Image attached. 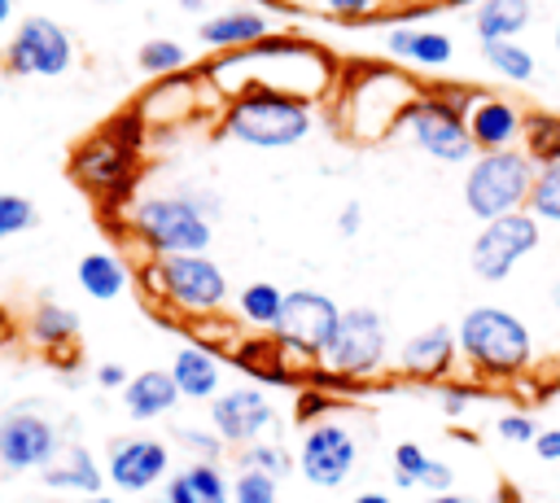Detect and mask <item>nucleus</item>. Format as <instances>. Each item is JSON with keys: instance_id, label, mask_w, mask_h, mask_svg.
Segmentation results:
<instances>
[{"instance_id": "obj_23", "label": "nucleus", "mask_w": 560, "mask_h": 503, "mask_svg": "<svg viewBox=\"0 0 560 503\" xmlns=\"http://www.w3.org/2000/svg\"><path fill=\"white\" fill-rule=\"evenodd\" d=\"M529 26V0H481L472 9V31L481 44L516 39Z\"/></svg>"}, {"instance_id": "obj_30", "label": "nucleus", "mask_w": 560, "mask_h": 503, "mask_svg": "<svg viewBox=\"0 0 560 503\" xmlns=\"http://www.w3.org/2000/svg\"><path fill=\"white\" fill-rule=\"evenodd\" d=\"M136 61H140V70H144V74L171 79V74H184L188 52H184V44H175V39H144Z\"/></svg>"}, {"instance_id": "obj_55", "label": "nucleus", "mask_w": 560, "mask_h": 503, "mask_svg": "<svg viewBox=\"0 0 560 503\" xmlns=\"http://www.w3.org/2000/svg\"><path fill=\"white\" fill-rule=\"evenodd\" d=\"M0 66H4V48H0Z\"/></svg>"}, {"instance_id": "obj_17", "label": "nucleus", "mask_w": 560, "mask_h": 503, "mask_svg": "<svg viewBox=\"0 0 560 503\" xmlns=\"http://www.w3.org/2000/svg\"><path fill=\"white\" fill-rule=\"evenodd\" d=\"M455 354H459L455 328H446V324H429V328H420L416 337L402 341V350H398V367L411 372V376H442V372H451Z\"/></svg>"}, {"instance_id": "obj_43", "label": "nucleus", "mask_w": 560, "mask_h": 503, "mask_svg": "<svg viewBox=\"0 0 560 503\" xmlns=\"http://www.w3.org/2000/svg\"><path fill=\"white\" fill-rule=\"evenodd\" d=\"M359 223H363V206H359V201H346L341 214H337V232H341V236H354Z\"/></svg>"}, {"instance_id": "obj_10", "label": "nucleus", "mask_w": 560, "mask_h": 503, "mask_svg": "<svg viewBox=\"0 0 560 503\" xmlns=\"http://www.w3.org/2000/svg\"><path fill=\"white\" fill-rule=\"evenodd\" d=\"M4 57H9V66H13L18 74L57 79V74L70 70L74 44H70V35H66L61 22L35 13V17H22V22L13 26V39H9V48H4Z\"/></svg>"}, {"instance_id": "obj_32", "label": "nucleus", "mask_w": 560, "mask_h": 503, "mask_svg": "<svg viewBox=\"0 0 560 503\" xmlns=\"http://www.w3.org/2000/svg\"><path fill=\"white\" fill-rule=\"evenodd\" d=\"M429 459H433V455H424V446H420V442H398V446H394V486H398V490L420 486V477H424Z\"/></svg>"}, {"instance_id": "obj_48", "label": "nucleus", "mask_w": 560, "mask_h": 503, "mask_svg": "<svg viewBox=\"0 0 560 503\" xmlns=\"http://www.w3.org/2000/svg\"><path fill=\"white\" fill-rule=\"evenodd\" d=\"M175 4H179L184 13H201V9H206V0H175Z\"/></svg>"}, {"instance_id": "obj_25", "label": "nucleus", "mask_w": 560, "mask_h": 503, "mask_svg": "<svg viewBox=\"0 0 560 503\" xmlns=\"http://www.w3.org/2000/svg\"><path fill=\"white\" fill-rule=\"evenodd\" d=\"M236 311L254 328H276L280 324V311H284V289H276L271 280H254V284L241 289Z\"/></svg>"}, {"instance_id": "obj_41", "label": "nucleus", "mask_w": 560, "mask_h": 503, "mask_svg": "<svg viewBox=\"0 0 560 503\" xmlns=\"http://www.w3.org/2000/svg\"><path fill=\"white\" fill-rule=\"evenodd\" d=\"M162 503H201L197 494H192V486H188V477L184 472H175L166 486H162Z\"/></svg>"}, {"instance_id": "obj_49", "label": "nucleus", "mask_w": 560, "mask_h": 503, "mask_svg": "<svg viewBox=\"0 0 560 503\" xmlns=\"http://www.w3.org/2000/svg\"><path fill=\"white\" fill-rule=\"evenodd\" d=\"M74 503H118V499H109V494H83V499H74Z\"/></svg>"}, {"instance_id": "obj_24", "label": "nucleus", "mask_w": 560, "mask_h": 503, "mask_svg": "<svg viewBox=\"0 0 560 503\" xmlns=\"http://www.w3.org/2000/svg\"><path fill=\"white\" fill-rule=\"evenodd\" d=\"M79 289L96 302H114L127 289V267L109 249H92L79 258Z\"/></svg>"}, {"instance_id": "obj_46", "label": "nucleus", "mask_w": 560, "mask_h": 503, "mask_svg": "<svg viewBox=\"0 0 560 503\" xmlns=\"http://www.w3.org/2000/svg\"><path fill=\"white\" fill-rule=\"evenodd\" d=\"M354 503H394V499H389V494H381V490H368V494H359Z\"/></svg>"}, {"instance_id": "obj_44", "label": "nucleus", "mask_w": 560, "mask_h": 503, "mask_svg": "<svg viewBox=\"0 0 560 503\" xmlns=\"http://www.w3.org/2000/svg\"><path fill=\"white\" fill-rule=\"evenodd\" d=\"M127 381H131V376H127L118 363H101V367H96V385H101V389H122Z\"/></svg>"}, {"instance_id": "obj_12", "label": "nucleus", "mask_w": 560, "mask_h": 503, "mask_svg": "<svg viewBox=\"0 0 560 503\" xmlns=\"http://www.w3.org/2000/svg\"><path fill=\"white\" fill-rule=\"evenodd\" d=\"M61 455V433L52 420L35 411H9L0 416V464L9 472H44Z\"/></svg>"}, {"instance_id": "obj_22", "label": "nucleus", "mask_w": 560, "mask_h": 503, "mask_svg": "<svg viewBox=\"0 0 560 503\" xmlns=\"http://www.w3.org/2000/svg\"><path fill=\"white\" fill-rule=\"evenodd\" d=\"M44 486L48 490H79V499H83V494H101L105 472L96 468V459L83 446H66L61 459H52L44 468Z\"/></svg>"}, {"instance_id": "obj_19", "label": "nucleus", "mask_w": 560, "mask_h": 503, "mask_svg": "<svg viewBox=\"0 0 560 503\" xmlns=\"http://www.w3.org/2000/svg\"><path fill=\"white\" fill-rule=\"evenodd\" d=\"M179 402V385L171 376V367H144L136 372L127 385H122V407L131 420H158V416H171Z\"/></svg>"}, {"instance_id": "obj_16", "label": "nucleus", "mask_w": 560, "mask_h": 503, "mask_svg": "<svg viewBox=\"0 0 560 503\" xmlns=\"http://www.w3.org/2000/svg\"><path fill=\"white\" fill-rule=\"evenodd\" d=\"M468 136L481 153H499V149H516L521 131H525V114L503 101V96H481L472 109H468Z\"/></svg>"}, {"instance_id": "obj_7", "label": "nucleus", "mask_w": 560, "mask_h": 503, "mask_svg": "<svg viewBox=\"0 0 560 503\" xmlns=\"http://www.w3.org/2000/svg\"><path fill=\"white\" fill-rule=\"evenodd\" d=\"M385 350H389V337H385V319L381 311L372 306H350L341 311L337 319V332L332 341L324 346L319 363L337 376H368L385 363Z\"/></svg>"}, {"instance_id": "obj_2", "label": "nucleus", "mask_w": 560, "mask_h": 503, "mask_svg": "<svg viewBox=\"0 0 560 503\" xmlns=\"http://www.w3.org/2000/svg\"><path fill=\"white\" fill-rule=\"evenodd\" d=\"M311 105L276 87H249L223 109V131L249 149H289L311 131Z\"/></svg>"}, {"instance_id": "obj_18", "label": "nucleus", "mask_w": 560, "mask_h": 503, "mask_svg": "<svg viewBox=\"0 0 560 503\" xmlns=\"http://www.w3.org/2000/svg\"><path fill=\"white\" fill-rule=\"evenodd\" d=\"M171 376L179 385V398H192V402H214L219 398V381H223V363L219 354H210V346H179L175 359H171Z\"/></svg>"}, {"instance_id": "obj_54", "label": "nucleus", "mask_w": 560, "mask_h": 503, "mask_svg": "<svg viewBox=\"0 0 560 503\" xmlns=\"http://www.w3.org/2000/svg\"><path fill=\"white\" fill-rule=\"evenodd\" d=\"M96 4H114V0H96Z\"/></svg>"}, {"instance_id": "obj_47", "label": "nucleus", "mask_w": 560, "mask_h": 503, "mask_svg": "<svg viewBox=\"0 0 560 503\" xmlns=\"http://www.w3.org/2000/svg\"><path fill=\"white\" fill-rule=\"evenodd\" d=\"M424 503H468V499L464 494H429Z\"/></svg>"}, {"instance_id": "obj_5", "label": "nucleus", "mask_w": 560, "mask_h": 503, "mask_svg": "<svg viewBox=\"0 0 560 503\" xmlns=\"http://www.w3.org/2000/svg\"><path fill=\"white\" fill-rule=\"evenodd\" d=\"M149 280L162 289L166 302H175L188 315H210L228 302V276L206 254H171L149 267Z\"/></svg>"}, {"instance_id": "obj_14", "label": "nucleus", "mask_w": 560, "mask_h": 503, "mask_svg": "<svg viewBox=\"0 0 560 503\" xmlns=\"http://www.w3.org/2000/svg\"><path fill=\"white\" fill-rule=\"evenodd\" d=\"M271 420H276L271 402L262 398V389H249V385L228 389L210 402V429L219 433L223 446H254L271 429Z\"/></svg>"}, {"instance_id": "obj_28", "label": "nucleus", "mask_w": 560, "mask_h": 503, "mask_svg": "<svg viewBox=\"0 0 560 503\" xmlns=\"http://www.w3.org/2000/svg\"><path fill=\"white\" fill-rule=\"evenodd\" d=\"M481 57H486V66L499 74V79H508V83H529L534 79V52L529 48H521L516 39H503V44H481Z\"/></svg>"}, {"instance_id": "obj_8", "label": "nucleus", "mask_w": 560, "mask_h": 503, "mask_svg": "<svg viewBox=\"0 0 560 503\" xmlns=\"http://www.w3.org/2000/svg\"><path fill=\"white\" fill-rule=\"evenodd\" d=\"M398 118L407 122V131H411V140H416V149H424L429 157H438V162H468L472 157V136H468V122H464V114H455L446 101H438L433 92H424V96H411V101H402V109H398Z\"/></svg>"}, {"instance_id": "obj_56", "label": "nucleus", "mask_w": 560, "mask_h": 503, "mask_svg": "<svg viewBox=\"0 0 560 503\" xmlns=\"http://www.w3.org/2000/svg\"><path fill=\"white\" fill-rule=\"evenodd\" d=\"M0 472H4V464H0Z\"/></svg>"}, {"instance_id": "obj_26", "label": "nucleus", "mask_w": 560, "mask_h": 503, "mask_svg": "<svg viewBox=\"0 0 560 503\" xmlns=\"http://www.w3.org/2000/svg\"><path fill=\"white\" fill-rule=\"evenodd\" d=\"M521 140H525V157L538 166H547V162H560V114H547V109H534V114H525V131H521Z\"/></svg>"}, {"instance_id": "obj_21", "label": "nucleus", "mask_w": 560, "mask_h": 503, "mask_svg": "<svg viewBox=\"0 0 560 503\" xmlns=\"http://www.w3.org/2000/svg\"><path fill=\"white\" fill-rule=\"evenodd\" d=\"M385 48H389V57L416 61L424 70H442L455 57V44L446 31H420V26H394L385 35Z\"/></svg>"}, {"instance_id": "obj_36", "label": "nucleus", "mask_w": 560, "mask_h": 503, "mask_svg": "<svg viewBox=\"0 0 560 503\" xmlns=\"http://www.w3.org/2000/svg\"><path fill=\"white\" fill-rule=\"evenodd\" d=\"M109 140H118V144H127V149H136L140 153V144H144V118L136 114V109H127V114H118V118H109L105 127H101Z\"/></svg>"}, {"instance_id": "obj_52", "label": "nucleus", "mask_w": 560, "mask_h": 503, "mask_svg": "<svg viewBox=\"0 0 560 503\" xmlns=\"http://www.w3.org/2000/svg\"><path fill=\"white\" fill-rule=\"evenodd\" d=\"M556 52H560V26H556Z\"/></svg>"}, {"instance_id": "obj_13", "label": "nucleus", "mask_w": 560, "mask_h": 503, "mask_svg": "<svg viewBox=\"0 0 560 503\" xmlns=\"http://www.w3.org/2000/svg\"><path fill=\"white\" fill-rule=\"evenodd\" d=\"M136 157H140L136 149L109 140V136L101 131V136H92V140H83V144L74 149L70 175H74L88 192H96V197H122V192L131 188V179H136Z\"/></svg>"}, {"instance_id": "obj_15", "label": "nucleus", "mask_w": 560, "mask_h": 503, "mask_svg": "<svg viewBox=\"0 0 560 503\" xmlns=\"http://www.w3.org/2000/svg\"><path fill=\"white\" fill-rule=\"evenodd\" d=\"M166 472H171V446L162 437H122L109 446L105 481L118 486L122 494H140L158 486Z\"/></svg>"}, {"instance_id": "obj_29", "label": "nucleus", "mask_w": 560, "mask_h": 503, "mask_svg": "<svg viewBox=\"0 0 560 503\" xmlns=\"http://www.w3.org/2000/svg\"><path fill=\"white\" fill-rule=\"evenodd\" d=\"M538 223H560V162L538 166L534 188H529V206H525Z\"/></svg>"}, {"instance_id": "obj_27", "label": "nucleus", "mask_w": 560, "mask_h": 503, "mask_svg": "<svg viewBox=\"0 0 560 503\" xmlns=\"http://www.w3.org/2000/svg\"><path fill=\"white\" fill-rule=\"evenodd\" d=\"M31 337H35L39 346L57 350V346H66V341H74V337H79V315H74L70 306L39 302V306H35V315H31Z\"/></svg>"}, {"instance_id": "obj_11", "label": "nucleus", "mask_w": 560, "mask_h": 503, "mask_svg": "<svg viewBox=\"0 0 560 503\" xmlns=\"http://www.w3.org/2000/svg\"><path fill=\"white\" fill-rule=\"evenodd\" d=\"M354 459H359V442H354V433L341 420L311 424L302 446H298V468L319 490H337L354 472Z\"/></svg>"}, {"instance_id": "obj_38", "label": "nucleus", "mask_w": 560, "mask_h": 503, "mask_svg": "<svg viewBox=\"0 0 560 503\" xmlns=\"http://www.w3.org/2000/svg\"><path fill=\"white\" fill-rule=\"evenodd\" d=\"M494 433H499L503 442H534V437H538V429H534V420H529L525 411H503V416L494 420Z\"/></svg>"}, {"instance_id": "obj_37", "label": "nucleus", "mask_w": 560, "mask_h": 503, "mask_svg": "<svg viewBox=\"0 0 560 503\" xmlns=\"http://www.w3.org/2000/svg\"><path fill=\"white\" fill-rule=\"evenodd\" d=\"M175 437L188 446V451H197V459H206V464H219V451H223V442H219V433L210 429H175Z\"/></svg>"}, {"instance_id": "obj_50", "label": "nucleus", "mask_w": 560, "mask_h": 503, "mask_svg": "<svg viewBox=\"0 0 560 503\" xmlns=\"http://www.w3.org/2000/svg\"><path fill=\"white\" fill-rule=\"evenodd\" d=\"M9 13H13V0H0V26L9 22Z\"/></svg>"}, {"instance_id": "obj_9", "label": "nucleus", "mask_w": 560, "mask_h": 503, "mask_svg": "<svg viewBox=\"0 0 560 503\" xmlns=\"http://www.w3.org/2000/svg\"><path fill=\"white\" fill-rule=\"evenodd\" d=\"M337 319H341V306L319 293V289H293L284 293V311H280V324H276V341L284 350H298V354H311L319 359L324 346L332 341L337 332Z\"/></svg>"}, {"instance_id": "obj_39", "label": "nucleus", "mask_w": 560, "mask_h": 503, "mask_svg": "<svg viewBox=\"0 0 560 503\" xmlns=\"http://www.w3.org/2000/svg\"><path fill=\"white\" fill-rule=\"evenodd\" d=\"M420 486H424V490H433V494H451V486H455V468H451V464H442V459H429V468H424Z\"/></svg>"}, {"instance_id": "obj_45", "label": "nucleus", "mask_w": 560, "mask_h": 503, "mask_svg": "<svg viewBox=\"0 0 560 503\" xmlns=\"http://www.w3.org/2000/svg\"><path fill=\"white\" fill-rule=\"evenodd\" d=\"M324 9L337 13V17H359V13L372 9V0H324Z\"/></svg>"}, {"instance_id": "obj_1", "label": "nucleus", "mask_w": 560, "mask_h": 503, "mask_svg": "<svg viewBox=\"0 0 560 503\" xmlns=\"http://www.w3.org/2000/svg\"><path fill=\"white\" fill-rule=\"evenodd\" d=\"M219 214L214 197L197 192V197H144L131 206V232L158 254H206L214 241L210 219Z\"/></svg>"}, {"instance_id": "obj_3", "label": "nucleus", "mask_w": 560, "mask_h": 503, "mask_svg": "<svg viewBox=\"0 0 560 503\" xmlns=\"http://www.w3.org/2000/svg\"><path fill=\"white\" fill-rule=\"evenodd\" d=\"M459 354L481 376H516L534 359L529 328L503 306H472L455 328Z\"/></svg>"}, {"instance_id": "obj_35", "label": "nucleus", "mask_w": 560, "mask_h": 503, "mask_svg": "<svg viewBox=\"0 0 560 503\" xmlns=\"http://www.w3.org/2000/svg\"><path fill=\"white\" fill-rule=\"evenodd\" d=\"M35 201L22 197V192H0V241L4 236H18L26 227H35Z\"/></svg>"}, {"instance_id": "obj_31", "label": "nucleus", "mask_w": 560, "mask_h": 503, "mask_svg": "<svg viewBox=\"0 0 560 503\" xmlns=\"http://www.w3.org/2000/svg\"><path fill=\"white\" fill-rule=\"evenodd\" d=\"M236 464H241V472L249 468V472H267V477H284L289 472V455H284V446H276V442H254V446H245L241 455H236Z\"/></svg>"}, {"instance_id": "obj_6", "label": "nucleus", "mask_w": 560, "mask_h": 503, "mask_svg": "<svg viewBox=\"0 0 560 503\" xmlns=\"http://www.w3.org/2000/svg\"><path fill=\"white\" fill-rule=\"evenodd\" d=\"M542 241V227L529 210H516V214H503V219H490L481 223V232L472 236V249H468V262L477 271V280L486 284H499L516 271V262L525 254H534Z\"/></svg>"}, {"instance_id": "obj_34", "label": "nucleus", "mask_w": 560, "mask_h": 503, "mask_svg": "<svg viewBox=\"0 0 560 503\" xmlns=\"http://www.w3.org/2000/svg\"><path fill=\"white\" fill-rule=\"evenodd\" d=\"M232 503H280V481L267 472H236L232 481Z\"/></svg>"}, {"instance_id": "obj_51", "label": "nucleus", "mask_w": 560, "mask_h": 503, "mask_svg": "<svg viewBox=\"0 0 560 503\" xmlns=\"http://www.w3.org/2000/svg\"><path fill=\"white\" fill-rule=\"evenodd\" d=\"M499 503H516V494H512V490L503 486V490H499Z\"/></svg>"}, {"instance_id": "obj_20", "label": "nucleus", "mask_w": 560, "mask_h": 503, "mask_svg": "<svg viewBox=\"0 0 560 503\" xmlns=\"http://www.w3.org/2000/svg\"><path fill=\"white\" fill-rule=\"evenodd\" d=\"M267 35H271V22L258 9H228V13H214L197 26V39L206 48H254Z\"/></svg>"}, {"instance_id": "obj_4", "label": "nucleus", "mask_w": 560, "mask_h": 503, "mask_svg": "<svg viewBox=\"0 0 560 503\" xmlns=\"http://www.w3.org/2000/svg\"><path fill=\"white\" fill-rule=\"evenodd\" d=\"M538 166L525 157V149H499V153H477L468 175H464V206L472 219L490 223L503 214H516L529 206Z\"/></svg>"}, {"instance_id": "obj_53", "label": "nucleus", "mask_w": 560, "mask_h": 503, "mask_svg": "<svg viewBox=\"0 0 560 503\" xmlns=\"http://www.w3.org/2000/svg\"><path fill=\"white\" fill-rule=\"evenodd\" d=\"M556 306H560V284H556Z\"/></svg>"}, {"instance_id": "obj_42", "label": "nucleus", "mask_w": 560, "mask_h": 503, "mask_svg": "<svg viewBox=\"0 0 560 503\" xmlns=\"http://www.w3.org/2000/svg\"><path fill=\"white\" fill-rule=\"evenodd\" d=\"M534 451H538V459L560 464V429H542V433L534 437Z\"/></svg>"}, {"instance_id": "obj_40", "label": "nucleus", "mask_w": 560, "mask_h": 503, "mask_svg": "<svg viewBox=\"0 0 560 503\" xmlns=\"http://www.w3.org/2000/svg\"><path fill=\"white\" fill-rule=\"evenodd\" d=\"M438 398H442V411L455 420V416H464V411H468V402H472L477 394H472V389H464V385H442V394H438Z\"/></svg>"}, {"instance_id": "obj_33", "label": "nucleus", "mask_w": 560, "mask_h": 503, "mask_svg": "<svg viewBox=\"0 0 560 503\" xmlns=\"http://www.w3.org/2000/svg\"><path fill=\"white\" fill-rule=\"evenodd\" d=\"M184 477H188V486H192V494L201 499V503H228V481H223V472H219V464H206V459H197V464H188L184 468Z\"/></svg>"}]
</instances>
